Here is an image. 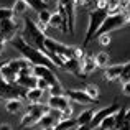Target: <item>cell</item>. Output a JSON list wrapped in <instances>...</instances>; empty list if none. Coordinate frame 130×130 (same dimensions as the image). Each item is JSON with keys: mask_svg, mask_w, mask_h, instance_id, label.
Returning a JSON list of instances; mask_svg holds the SVG:
<instances>
[{"mask_svg": "<svg viewBox=\"0 0 130 130\" xmlns=\"http://www.w3.org/2000/svg\"><path fill=\"white\" fill-rule=\"evenodd\" d=\"M10 43H12V46L15 48L17 51H20V54H22L31 66H44V68H50V69L54 71L56 66H54L53 61H51L44 53H41L40 50H36V48L30 46L28 43H25L22 36H15Z\"/></svg>", "mask_w": 130, "mask_h": 130, "instance_id": "cell-1", "label": "cell"}, {"mask_svg": "<svg viewBox=\"0 0 130 130\" xmlns=\"http://www.w3.org/2000/svg\"><path fill=\"white\" fill-rule=\"evenodd\" d=\"M23 38V41L28 43L30 46L36 48V50H40L41 53H44V40H46L48 35H44L41 30L38 28V25H36V22H33L30 17H23V30H22V35H20Z\"/></svg>", "mask_w": 130, "mask_h": 130, "instance_id": "cell-2", "label": "cell"}, {"mask_svg": "<svg viewBox=\"0 0 130 130\" xmlns=\"http://www.w3.org/2000/svg\"><path fill=\"white\" fill-rule=\"evenodd\" d=\"M128 25V18H127V13L120 12V13H110V15L105 17V20L102 22V25L99 26L97 33L94 35V38H99L101 35H110L112 31L122 28V26Z\"/></svg>", "mask_w": 130, "mask_h": 130, "instance_id": "cell-3", "label": "cell"}, {"mask_svg": "<svg viewBox=\"0 0 130 130\" xmlns=\"http://www.w3.org/2000/svg\"><path fill=\"white\" fill-rule=\"evenodd\" d=\"M109 13L105 10H97V8H92L89 12V25H87V31H86V38H84V43H83V48H86L89 43L94 40V35L97 33L99 26L102 25V22L105 20Z\"/></svg>", "mask_w": 130, "mask_h": 130, "instance_id": "cell-4", "label": "cell"}, {"mask_svg": "<svg viewBox=\"0 0 130 130\" xmlns=\"http://www.w3.org/2000/svg\"><path fill=\"white\" fill-rule=\"evenodd\" d=\"M44 50L50 51V53H54L63 61L69 59V58H74V46H68V44L59 43L56 40L50 38V36H46V40H44Z\"/></svg>", "mask_w": 130, "mask_h": 130, "instance_id": "cell-5", "label": "cell"}, {"mask_svg": "<svg viewBox=\"0 0 130 130\" xmlns=\"http://www.w3.org/2000/svg\"><path fill=\"white\" fill-rule=\"evenodd\" d=\"M44 112H48V105H41V104H30L26 107L25 115L22 117L20 127H33L38 124V120L41 119V115Z\"/></svg>", "mask_w": 130, "mask_h": 130, "instance_id": "cell-6", "label": "cell"}, {"mask_svg": "<svg viewBox=\"0 0 130 130\" xmlns=\"http://www.w3.org/2000/svg\"><path fill=\"white\" fill-rule=\"evenodd\" d=\"M33 76L44 79L51 87H61V83H59V79H58V76L54 74L53 69H50V68H44V66H33Z\"/></svg>", "mask_w": 130, "mask_h": 130, "instance_id": "cell-7", "label": "cell"}, {"mask_svg": "<svg viewBox=\"0 0 130 130\" xmlns=\"http://www.w3.org/2000/svg\"><path fill=\"white\" fill-rule=\"evenodd\" d=\"M18 31H20V23L17 22L15 18L0 22V33L3 35L5 41H12V40L17 36V33H18Z\"/></svg>", "mask_w": 130, "mask_h": 130, "instance_id": "cell-8", "label": "cell"}, {"mask_svg": "<svg viewBox=\"0 0 130 130\" xmlns=\"http://www.w3.org/2000/svg\"><path fill=\"white\" fill-rule=\"evenodd\" d=\"M119 109H120V105H119L117 102H112V104L109 105V107H104V109H101V110L94 112V115H92V120L89 122V127H91L92 130L97 128V125L101 124L102 119H105V117H109V115L115 114V112H117Z\"/></svg>", "mask_w": 130, "mask_h": 130, "instance_id": "cell-9", "label": "cell"}, {"mask_svg": "<svg viewBox=\"0 0 130 130\" xmlns=\"http://www.w3.org/2000/svg\"><path fill=\"white\" fill-rule=\"evenodd\" d=\"M64 95L68 99H71L73 102H77V104H97L99 102L91 99L83 89H68V91H64Z\"/></svg>", "mask_w": 130, "mask_h": 130, "instance_id": "cell-10", "label": "cell"}, {"mask_svg": "<svg viewBox=\"0 0 130 130\" xmlns=\"http://www.w3.org/2000/svg\"><path fill=\"white\" fill-rule=\"evenodd\" d=\"M58 5H59L61 8L64 10V13H66V17H68V33L73 35L74 33V10H76L74 0H59Z\"/></svg>", "mask_w": 130, "mask_h": 130, "instance_id": "cell-11", "label": "cell"}, {"mask_svg": "<svg viewBox=\"0 0 130 130\" xmlns=\"http://www.w3.org/2000/svg\"><path fill=\"white\" fill-rule=\"evenodd\" d=\"M7 64H8L18 76H23V74H33V66L25 59V58H17V59L8 61Z\"/></svg>", "mask_w": 130, "mask_h": 130, "instance_id": "cell-12", "label": "cell"}, {"mask_svg": "<svg viewBox=\"0 0 130 130\" xmlns=\"http://www.w3.org/2000/svg\"><path fill=\"white\" fill-rule=\"evenodd\" d=\"M58 120H59V112L48 107V112H44L41 115V119L38 120L36 125H40L41 130H43V128H48V127H54V125L58 124Z\"/></svg>", "mask_w": 130, "mask_h": 130, "instance_id": "cell-13", "label": "cell"}, {"mask_svg": "<svg viewBox=\"0 0 130 130\" xmlns=\"http://www.w3.org/2000/svg\"><path fill=\"white\" fill-rule=\"evenodd\" d=\"M46 105L50 109H53V110L61 112L64 107H66V105H69V101H68V97L64 94H61V95H50Z\"/></svg>", "mask_w": 130, "mask_h": 130, "instance_id": "cell-14", "label": "cell"}, {"mask_svg": "<svg viewBox=\"0 0 130 130\" xmlns=\"http://www.w3.org/2000/svg\"><path fill=\"white\" fill-rule=\"evenodd\" d=\"M79 66H81V76H83V77H86V76H89V74H92L95 69H97L94 58L89 56V54H86V56H84L83 59L79 61Z\"/></svg>", "mask_w": 130, "mask_h": 130, "instance_id": "cell-15", "label": "cell"}, {"mask_svg": "<svg viewBox=\"0 0 130 130\" xmlns=\"http://www.w3.org/2000/svg\"><path fill=\"white\" fill-rule=\"evenodd\" d=\"M124 64H109L107 68H104V79L105 81H119L120 79Z\"/></svg>", "mask_w": 130, "mask_h": 130, "instance_id": "cell-16", "label": "cell"}, {"mask_svg": "<svg viewBox=\"0 0 130 130\" xmlns=\"http://www.w3.org/2000/svg\"><path fill=\"white\" fill-rule=\"evenodd\" d=\"M48 26H51V28H59V30H63L64 33H68V25H66V22H64V18H63V17H61L58 12L51 13L50 22H48Z\"/></svg>", "mask_w": 130, "mask_h": 130, "instance_id": "cell-17", "label": "cell"}, {"mask_svg": "<svg viewBox=\"0 0 130 130\" xmlns=\"http://www.w3.org/2000/svg\"><path fill=\"white\" fill-rule=\"evenodd\" d=\"M63 69H64V71H68V73H71V74H74V76H77V77H83V76H81V66H79V61L74 59V58H69V59L64 61Z\"/></svg>", "mask_w": 130, "mask_h": 130, "instance_id": "cell-18", "label": "cell"}, {"mask_svg": "<svg viewBox=\"0 0 130 130\" xmlns=\"http://www.w3.org/2000/svg\"><path fill=\"white\" fill-rule=\"evenodd\" d=\"M7 63H8V61H7ZM0 77H2L3 81H7V83H10V84H17V77H18V74H17L8 64H5V66L0 69Z\"/></svg>", "mask_w": 130, "mask_h": 130, "instance_id": "cell-19", "label": "cell"}, {"mask_svg": "<svg viewBox=\"0 0 130 130\" xmlns=\"http://www.w3.org/2000/svg\"><path fill=\"white\" fill-rule=\"evenodd\" d=\"M17 84L25 89H31V87H36V77L33 74H23V76H18L17 77Z\"/></svg>", "mask_w": 130, "mask_h": 130, "instance_id": "cell-20", "label": "cell"}, {"mask_svg": "<svg viewBox=\"0 0 130 130\" xmlns=\"http://www.w3.org/2000/svg\"><path fill=\"white\" fill-rule=\"evenodd\" d=\"M43 94H44V92L40 91L38 87H31V89H28V91H26L25 99L30 102V104H40V102H41V99H43Z\"/></svg>", "mask_w": 130, "mask_h": 130, "instance_id": "cell-21", "label": "cell"}, {"mask_svg": "<svg viewBox=\"0 0 130 130\" xmlns=\"http://www.w3.org/2000/svg\"><path fill=\"white\" fill-rule=\"evenodd\" d=\"M77 127V122L76 119H59L58 124L54 125V130H73Z\"/></svg>", "mask_w": 130, "mask_h": 130, "instance_id": "cell-22", "label": "cell"}, {"mask_svg": "<svg viewBox=\"0 0 130 130\" xmlns=\"http://www.w3.org/2000/svg\"><path fill=\"white\" fill-rule=\"evenodd\" d=\"M94 61L97 68H107L110 64V56H109L107 51H101V53H97L94 56Z\"/></svg>", "mask_w": 130, "mask_h": 130, "instance_id": "cell-23", "label": "cell"}, {"mask_svg": "<svg viewBox=\"0 0 130 130\" xmlns=\"http://www.w3.org/2000/svg\"><path fill=\"white\" fill-rule=\"evenodd\" d=\"M5 107H7V110H8L10 114H17V112L22 110L23 101H22V99H8L7 104H5Z\"/></svg>", "mask_w": 130, "mask_h": 130, "instance_id": "cell-24", "label": "cell"}, {"mask_svg": "<svg viewBox=\"0 0 130 130\" xmlns=\"http://www.w3.org/2000/svg\"><path fill=\"white\" fill-rule=\"evenodd\" d=\"M92 115H94V110H92V109H87V110L81 112V114L76 117L77 125H89V122L92 120Z\"/></svg>", "mask_w": 130, "mask_h": 130, "instance_id": "cell-25", "label": "cell"}, {"mask_svg": "<svg viewBox=\"0 0 130 130\" xmlns=\"http://www.w3.org/2000/svg\"><path fill=\"white\" fill-rule=\"evenodd\" d=\"M97 128H101V130H115L114 114H112V115H109V117H105V119H102V120H101V124L97 125Z\"/></svg>", "mask_w": 130, "mask_h": 130, "instance_id": "cell-26", "label": "cell"}, {"mask_svg": "<svg viewBox=\"0 0 130 130\" xmlns=\"http://www.w3.org/2000/svg\"><path fill=\"white\" fill-rule=\"evenodd\" d=\"M28 8L30 7H28L26 2H23V0H15V3H13V7H12V12H13V15H23Z\"/></svg>", "mask_w": 130, "mask_h": 130, "instance_id": "cell-27", "label": "cell"}, {"mask_svg": "<svg viewBox=\"0 0 130 130\" xmlns=\"http://www.w3.org/2000/svg\"><path fill=\"white\" fill-rule=\"evenodd\" d=\"M23 2L28 3L30 8H33L35 12H41V10H50L48 3H44L43 0H23Z\"/></svg>", "mask_w": 130, "mask_h": 130, "instance_id": "cell-28", "label": "cell"}, {"mask_svg": "<svg viewBox=\"0 0 130 130\" xmlns=\"http://www.w3.org/2000/svg\"><path fill=\"white\" fill-rule=\"evenodd\" d=\"M83 91L86 92V94H87L91 99H94V101H99V87L95 86V84H86Z\"/></svg>", "mask_w": 130, "mask_h": 130, "instance_id": "cell-29", "label": "cell"}, {"mask_svg": "<svg viewBox=\"0 0 130 130\" xmlns=\"http://www.w3.org/2000/svg\"><path fill=\"white\" fill-rule=\"evenodd\" d=\"M13 12L12 8H7V7H0V22H3V20H10L13 18Z\"/></svg>", "mask_w": 130, "mask_h": 130, "instance_id": "cell-30", "label": "cell"}, {"mask_svg": "<svg viewBox=\"0 0 130 130\" xmlns=\"http://www.w3.org/2000/svg\"><path fill=\"white\" fill-rule=\"evenodd\" d=\"M119 81H122V83L130 81V61L124 64V69H122V74H120V79H119Z\"/></svg>", "mask_w": 130, "mask_h": 130, "instance_id": "cell-31", "label": "cell"}, {"mask_svg": "<svg viewBox=\"0 0 130 130\" xmlns=\"http://www.w3.org/2000/svg\"><path fill=\"white\" fill-rule=\"evenodd\" d=\"M59 119H73V107H71V104L66 105V107L59 112Z\"/></svg>", "mask_w": 130, "mask_h": 130, "instance_id": "cell-32", "label": "cell"}, {"mask_svg": "<svg viewBox=\"0 0 130 130\" xmlns=\"http://www.w3.org/2000/svg\"><path fill=\"white\" fill-rule=\"evenodd\" d=\"M36 87H38L40 89V91H50V84H48L46 83V81H44V79H41V77H36Z\"/></svg>", "mask_w": 130, "mask_h": 130, "instance_id": "cell-33", "label": "cell"}, {"mask_svg": "<svg viewBox=\"0 0 130 130\" xmlns=\"http://www.w3.org/2000/svg\"><path fill=\"white\" fill-rule=\"evenodd\" d=\"M94 5L97 10H105L107 12V0H94Z\"/></svg>", "mask_w": 130, "mask_h": 130, "instance_id": "cell-34", "label": "cell"}, {"mask_svg": "<svg viewBox=\"0 0 130 130\" xmlns=\"http://www.w3.org/2000/svg\"><path fill=\"white\" fill-rule=\"evenodd\" d=\"M97 40L102 46H109V44H110V35H101Z\"/></svg>", "mask_w": 130, "mask_h": 130, "instance_id": "cell-35", "label": "cell"}, {"mask_svg": "<svg viewBox=\"0 0 130 130\" xmlns=\"http://www.w3.org/2000/svg\"><path fill=\"white\" fill-rule=\"evenodd\" d=\"M122 91H124L125 95H128V97H130V81H125V83L122 84Z\"/></svg>", "mask_w": 130, "mask_h": 130, "instance_id": "cell-36", "label": "cell"}, {"mask_svg": "<svg viewBox=\"0 0 130 130\" xmlns=\"http://www.w3.org/2000/svg\"><path fill=\"white\" fill-rule=\"evenodd\" d=\"M0 130H12V127H10L8 124H2L0 125Z\"/></svg>", "mask_w": 130, "mask_h": 130, "instance_id": "cell-37", "label": "cell"}, {"mask_svg": "<svg viewBox=\"0 0 130 130\" xmlns=\"http://www.w3.org/2000/svg\"><path fill=\"white\" fill-rule=\"evenodd\" d=\"M125 13H127V18H128V25H130V7L127 10H125Z\"/></svg>", "mask_w": 130, "mask_h": 130, "instance_id": "cell-38", "label": "cell"}, {"mask_svg": "<svg viewBox=\"0 0 130 130\" xmlns=\"http://www.w3.org/2000/svg\"><path fill=\"white\" fill-rule=\"evenodd\" d=\"M0 43H7V41H5V38H3V35H2V33H0Z\"/></svg>", "mask_w": 130, "mask_h": 130, "instance_id": "cell-39", "label": "cell"}, {"mask_svg": "<svg viewBox=\"0 0 130 130\" xmlns=\"http://www.w3.org/2000/svg\"><path fill=\"white\" fill-rule=\"evenodd\" d=\"M5 64H7V61H0V69H2V68L5 66Z\"/></svg>", "mask_w": 130, "mask_h": 130, "instance_id": "cell-40", "label": "cell"}, {"mask_svg": "<svg viewBox=\"0 0 130 130\" xmlns=\"http://www.w3.org/2000/svg\"><path fill=\"white\" fill-rule=\"evenodd\" d=\"M3 48H5V43H0V53L3 51Z\"/></svg>", "mask_w": 130, "mask_h": 130, "instance_id": "cell-41", "label": "cell"}, {"mask_svg": "<svg viewBox=\"0 0 130 130\" xmlns=\"http://www.w3.org/2000/svg\"><path fill=\"white\" fill-rule=\"evenodd\" d=\"M43 130H54V127H48V128H43Z\"/></svg>", "mask_w": 130, "mask_h": 130, "instance_id": "cell-42", "label": "cell"}, {"mask_svg": "<svg viewBox=\"0 0 130 130\" xmlns=\"http://www.w3.org/2000/svg\"><path fill=\"white\" fill-rule=\"evenodd\" d=\"M43 2H44V3H50V0H43Z\"/></svg>", "mask_w": 130, "mask_h": 130, "instance_id": "cell-43", "label": "cell"}, {"mask_svg": "<svg viewBox=\"0 0 130 130\" xmlns=\"http://www.w3.org/2000/svg\"><path fill=\"white\" fill-rule=\"evenodd\" d=\"M0 101H2V99H0Z\"/></svg>", "mask_w": 130, "mask_h": 130, "instance_id": "cell-44", "label": "cell"}]
</instances>
